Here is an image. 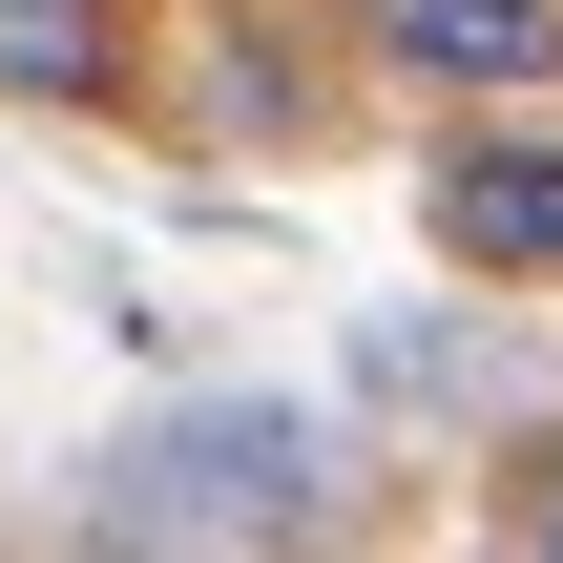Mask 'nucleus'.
<instances>
[{"label":"nucleus","mask_w":563,"mask_h":563,"mask_svg":"<svg viewBox=\"0 0 563 563\" xmlns=\"http://www.w3.org/2000/svg\"><path fill=\"white\" fill-rule=\"evenodd\" d=\"M355 63L439 84V104H543L563 84V0H355Z\"/></svg>","instance_id":"3"},{"label":"nucleus","mask_w":563,"mask_h":563,"mask_svg":"<svg viewBox=\"0 0 563 563\" xmlns=\"http://www.w3.org/2000/svg\"><path fill=\"white\" fill-rule=\"evenodd\" d=\"M418 230H439V272H481V292H563V125H481V146H439L418 167Z\"/></svg>","instance_id":"2"},{"label":"nucleus","mask_w":563,"mask_h":563,"mask_svg":"<svg viewBox=\"0 0 563 563\" xmlns=\"http://www.w3.org/2000/svg\"><path fill=\"white\" fill-rule=\"evenodd\" d=\"M0 104H125V0H0Z\"/></svg>","instance_id":"4"},{"label":"nucleus","mask_w":563,"mask_h":563,"mask_svg":"<svg viewBox=\"0 0 563 563\" xmlns=\"http://www.w3.org/2000/svg\"><path fill=\"white\" fill-rule=\"evenodd\" d=\"M334 501H355V460L292 397H188L84 460V543H334Z\"/></svg>","instance_id":"1"},{"label":"nucleus","mask_w":563,"mask_h":563,"mask_svg":"<svg viewBox=\"0 0 563 563\" xmlns=\"http://www.w3.org/2000/svg\"><path fill=\"white\" fill-rule=\"evenodd\" d=\"M481 522H501L522 563H563V439H522V460H501V501H481Z\"/></svg>","instance_id":"5"}]
</instances>
